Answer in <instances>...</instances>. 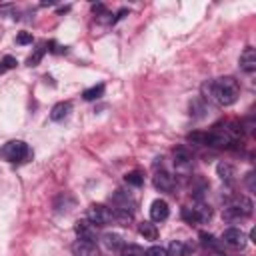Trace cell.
Segmentation results:
<instances>
[{"instance_id":"cell-21","label":"cell","mask_w":256,"mask_h":256,"mask_svg":"<svg viewBox=\"0 0 256 256\" xmlns=\"http://www.w3.org/2000/svg\"><path fill=\"white\" fill-rule=\"evenodd\" d=\"M186 140L192 142V144H204V146H208V132H190L186 136Z\"/></svg>"},{"instance_id":"cell-20","label":"cell","mask_w":256,"mask_h":256,"mask_svg":"<svg viewBox=\"0 0 256 256\" xmlns=\"http://www.w3.org/2000/svg\"><path fill=\"white\" fill-rule=\"evenodd\" d=\"M124 180H126V184H128V186H136V188L144 184V176H142V172H140V170H132V172H126Z\"/></svg>"},{"instance_id":"cell-27","label":"cell","mask_w":256,"mask_h":256,"mask_svg":"<svg viewBox=\"0 0 256 256\" xmlns=\"http://www.w3.org/2000/svg\"><path fill=\"white\" fill-rule=\"evenodd\" d=\"M16 44H32V34L30 32H20L16 36Z\"/></svg>"},{"instance_id":"cell-24","label":"cell","mask_w":256,"mask_h":256,"mask_svg":"<svg viewBox=\"0 0 256 256\" xmlns=\"http://www.w3.org/2000/svg\"><path fill=\"white\" fill-rule=\"evenodd\" d=\"M144 256H168V250L162 246H150L148 250H144Z\"/></svg>"},{"instance_id":"cell-29","label":"cell","mask_w":256,"mask_h":256,"mask_svg":"<svg viewBox=\"0 0 256 256\" xmlns=\"http://www.w3.org/2000/svg\"><path fill=\"white\" fill-rule=\"evenodd\" d=\"M252 176H254V174L250 172V174H248V188H250V190H254V182H252Z\"/></svg>"},{"instance_id":"cell-22","label":"cell","mask_w":256,"mask_h":256,"mask_svg":"<svg viewBox=\"0 0 256 256\" xmlns=\"http://www.w3.org/2000/svg\"><path fill=\"white\" fill-rule=\"evenodd\" d=\"M120 256H144V248H140L138 244H128V246H122Z\"/></svg>"},{"instance_id":"cell-23","label":"cell","mask_w":256,"mask_h":256,"mask_svg":"<svg viewBox=\"0 0 256 256\" xmlns=\"http://www.w3.org/2000/svg\"><path fill=\"white\" fill-rule=\"evenodd\" d=\"M44 50H46L44 46L36 48V50H34V54H30V56H28V60H26V62H28V66H38V64H40V60H42V56H44Z\"/></svg>"},{"instance_id":"cell-28","label":"cell","mask_w":256,"mask_h":256,"mask_svg":"<svg viewBox=\"0 0 256 256\" xmlns=\"http://www.w3.org/2000/svg\"><path fill=\"white\" fill-rule=\"evenodd\" d=\"M200 238H202V244H204V246H216V242H214V236H212V234L202 232V234H200Z\"/></svg>"},{"instance_id":"cell-8","label":"cell","mask_w":256,"mask_h":256,"mask_svg":"<svg viewBox=\"0 0 256 256\" xmlns=\"http://www.w3.org/2000/svg\"><path fill=\"white\" fill-rule=\"evenodd\" d=\"M72 254L74 256H98V248L94 240L88 238H78L72 244Z\"/></svg>"},{"instance_id":"cell-19","label":"cell","mask_w":256,"mask_h":256,"mask_svg":"<svg viewBox=\"0 0 256 256\" xmlns=\"http://www.w3.org/2000/svg\"><path fill=\"white\" fill-rule=\"evenodd\" d=\"M102 94H104V84H96V86H92V88H86V90L82 92V98L88 100V102H92V100H98Z\"/></svg>"},{"instance_id":"cell-17","label":"cell","mask_w":256,"mask_h":256,"mask_svg":"<svg viewBox=\"0 0 256 256\" xmlns=\"http://www.w3.org/2000/svg\"><path fill=\"white\" fill-rule=\"evenodd\" d=\"M76 234L78 238H88V240H94V224L88 222V220H78L76 222Z\"/></svg>"},{"instance_id":"cell-1","label":"cell","mask_w":256,"mask_h":256,"mask_svg":"<svg viewBox=\"0 0 256 256\" xmlns=\"http://www.w3.org/2000/svg\"><path fill=\"white\" fill-rule=\"evenodd\" d=\"M206 88L210 92V98L218 102L220 106H232L240 96V86L232 76L216 78L214 82L206 84Z\"/></svg>"},{"instance_id":"cell-14","label":"cell","mask_w":256,"mask_h":256,"mask_svg":"<svg viewBox=\"0 0 256 256\" xmlns=\"http://www.w3.org/2000/svg\"><path fill=\"white\" fill-rule=\"evenodd\" d=\"M216 174H218V178H220L224 184H232V182H234V176H236L234 166H232L230 162H218Z\"/></svg>"},{"instance_id":"cell-13","label":"cell","mask_w":256,"mask_h":256,"mask_svg":"<svg viewBox=\"0 0 256 256\" xmlns=\"http://www.w3.org/2000/svg\"><path fill=\"white\" fill-rule=\"evenodd\" d=\"M102 244L106 246L108 252H118V250H122L124 240H122V236L116 234V232H106V234L102 236Z\"/></svg>"},{"instance_id":"cell-15","label":"cell","mask_w":256,"mask_h":256,"mask_svg":"<svg viewBox=\"0 0 256 256\" xmlns=\"http://www.w3.org/2000/svg\"><path fill=\"white\" fill-rule=\"evenodd\" d=\"M70 110H72V104H70V102H58V104L50 110V120L60 122V120H64V118L70 114Z\"/></svg>"},{"instance_id":"cell-9","label":"cell","mask_w":256,"mask_h":256,"mask_svg":"<svg viewBox=\"0 0 256 256\" xmlns=\"http://www.w3.org/2000/svg\"><path fill=\"white\" fill-rule=\"evenodd\" d=\"M154 186H156L158 190H162V192H172L174 186H176V180H174V176H172L170 172H166V170H156V174H154Z\"/></svg>"},{"instance_id":"cell-25","label":"cell","mask_w":256,"mask_h":256,"mask_svg":"<svg viewBox=\"0 0 256 256\" xmlns=\"http://www.w3.org/2000/svg\"><path fill=\"white\" fill-rule=\"evenodd\" d=\"M202 112H206V106H204L200 100L190 102V114H194V116H202Z\"/></svg>"},{"instance_id":"cell-7","label":"cell","mask_w":256,"mask_h":256,"mask_svg":"<svg viewBox=\"0 0 256 256\" xmlns=\"http://www.w3.org/2000/svg\"><path fill=\"white\" fill-rule=\"evenodd\" d=\"M222 242L224 244H228V246H232V248H246V244H248V236L240 230V228H228V230H224V234H222Z\"/></svg>"},{"instance_id":"cell-30","label":"cell","mask_w":256,"mask_h":256,"mask_svg":"<svg viewBox=\"0 0 256 256\" xmlns=\"http://www.w3.org/2000/svg\"><path fill=\"white\" fill-rule=\"evenodd\" d=\"M210 256H224V254H220V252H214V254H210Z\"/></svg>"},{"instance_id":"cell-5","label":"cell","mask_w":256,"mask_h":256,"mask_svg":"<svg viewBox=\"0 0 256 256\" xmlns=\"http://www.w3.org/2000/svg\"><path fill=\"white\" fill-rule=\"evenodd\" d=\"M86 220L92 222L94 226H106L114 220V216H112V210L106 208L104 204H92L86 212Z\"/></svg>"},{"instance_id":"cell-10","label":"cell","mask_w":256,"mask_h":256,"mask_svg":"<svg viewBox=\"0 0 256 256\" xmlns=\"http://www.w3.org/2000/svg\"><path fill=\"white\" fill-rule=\"evenodd\" d=\"M112 202H114V210H124V212H132L134 214V208H136V202L130 194L122 192V190H116V194L112 196Z\"/></svg>"},{"instance_id":"cell-16","label":"cell","mask_w":256,"mask_h":256,"mask_svg":"<svg viewBox=\"0 0 256 256\" xmlns=\"http://www.w3.org/2000/svg\"><path fill=\"white\" fill-rule=\"evenodd\" d=\"M190 246L184 240H172L168 246V256H188L190 254Z\"/></svg>"},{"instance_id":"cell-3","label":"cell","mask_w":256,"mask_h":256,"mask_svg":"<svg viewBox=\"0 0 256 256\" xmlns=\"http://www.w3.org/2000/svg\"><path fill=\"white\" fill-rule=\"evenodd\" d=\"M252 210H254V204L248 196H236L232 198L226 206H224V218L228 220H236V218H248L252 216Z\"/></svg>"},{"instance_id":"cell-12","label":"cell","mask_w":256,"mask_h":256,"mask_svg":"<svg viewBox=\"0 0 256 256\" xmlns=\"http://www.w3.org/2000/svg\"><path fill=\"white\" fill-rule=\"evenodd\" d=\"M168 214H170V208H168L166 200H160V198H158V200L152 202V206H150V218H152L154 222H162V220H166Z\"/></svg>"},{"instance_id":"cell-2","label":"cell","mask_w":256,"mask_h":256,"mask_svg":"<svg viewBox=\"0 0 256 256\" xmlns=\"http://www.w3.org/2000/svg\"><path fill=\"white\" fill-rule=\"evenodd\" d=\"M0 156H2L6 162L20 164V162H26V160L32 156V150H30V146H28L24 140H10V142H6V144L0 148Z\"/></svg>"},{"instance_id":"cell-26","label":"cell","mask_w":256,"mask_h":256,"mask_svg":"<svg viewBox=\"0 0 256 256\" xmlns=\"http://www.w3.org/2000/svg\"><path fill=\"white\" fill-rule=\"evenodd\" d=\"M18 62H16V58L14 56H4L2 58V66H0V74L4 72V70H10V68H14Z\"/></svg>"},{"instance_id":"cell-18","label":"cell","mask_w":256,"mask_h":256,"mask_svg":"<svg viewBox=\"0 0 256 256\" xmlns=\"http://www.w3.org/2000/svg\"><path fill=\"white\" fill-rule=\"evenodd\" d=\"M138 232L144 236V240H156L158 238V230H156V226L152 222H142L138 226Z\"/></svg>"},{"instance_id":"cell-6","label":"cell","mask_w":256,"mask_h":256,"mask_svg":"<svg viewBox=\"0 0 256 256\" xmlns=\"http://www.w3.org/2000/svg\"><path fill=\"white\" fill-rule=\"evenodd\" d=\"M174 168L180 174H190L192 172V154L186 146L174 148Z\"/></svg>"},{"instance_id":"cell-4","label":"cell","mask_w":256,"mask_h":256,"mask_svg":"<svg viewBox=\"0 0 256 256\" xmlns=\"http://www.w3.org/2000/svg\"><path fill=\"white\" fill-rule=\"evenodd\" d=\"M182 218L190 224H206L212 218V210L206 204H196L192 208H182Z\"/></svg>"},{"instance_id":"cell-11","label":"cell","mask_w":256,"mask_h":256,"mask_svg":"<svg viewBox=\"0 0 256 256\" xmlns=\"http://www.w3.org/2000/svg\"><path fill=\"white\" fill-rule=\"evenodd\" d=\"M240 68L246 72V74H252L256 70V50L252 46L244 48V52L240 54Z\"/></svg>"}]
</instances>
